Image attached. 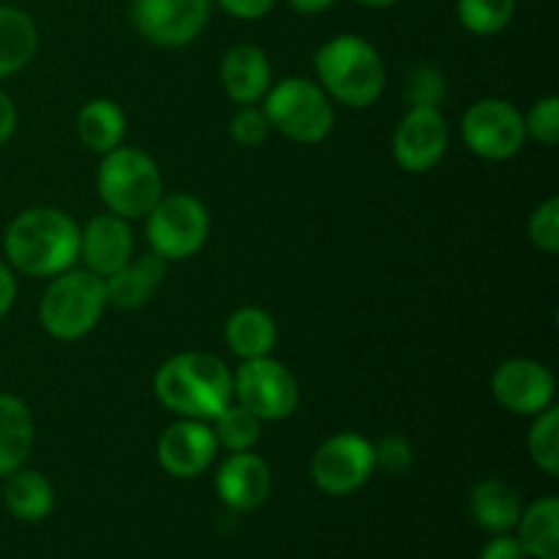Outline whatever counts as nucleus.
Listing matches in <instances>:
<instances>
[{
  "label": "nucleus",
  "mask_w": 559,
  "mask_h": 559,
  "mask_svg": "<svg viewBox=\"0 0 559 559\" xmlns=\"http://www.w3.org/2000/svg\"><path fill=\"white\" fill-rule=\"evenodd\" d=\"M3 251L25 276H58L80 257V227L58 207H27L5 229Z\"/></svg>",
  "instance_id": "1"
},
{
  "label": "nucleus",
  "mask_w": 559,
  "mask_h": 559,
  "mask_svg": "<svg viewBox=\"0 0 559 559\" xmlns=\"http://www.w3.org/2000/svg\"><path fill=\"white\" fill-rule=\"evenodd\" d=\"M153 391L164 407L183 418L213 420L233 404V371L216 355L180 353L158 366Z\"/></svg>",
  "instance_id": "2"
},
{
  "label": "nucleus",
  "mask_w": 559,
  "mask_h": 559,
  "mask_svg": "<svg viewBox=\"0 0 559 559\" xmlns=\"http://www.w3.org/2000/svg\"><path fill=\"white\" fill-rule=\"evenodd\" d=\"M314 66L325 91L349 109L371 107L385 91V63L380 52L353 33L322 44Z\"/></svg>",
  "instance_id": "3"
},
{
  "label": "nucleus",
  "mask_w": 559,
  "mask_h": 559,
  "mask_svg": "<svg viewBox=\"0 0 559 559\" xmlns=\"http://www.w3.org/2000/svg\"><path fill=\"white\" fill-rule=\"evenodd\" d=\"M107 306L102 276L91 271H63L44 289L38 317L49 336L76 342L98 325Z\"/></svg>",
  "instance_id": "4"
},
{
  "label": "nucleus",
  "mask_w": 559,
  "mask_h": 559,
  "mask_svg": "<svg viewBox=\"0 0 559 559\" xmlns=\"http://www.w3.org/2000/svg\"><path fill=\"white\" fill-rule=\"evenodd\" d=\"M98 197L109 213L120 218H145L164 197L162 169L136 147H115L104 153L98 167Z\"/></svg>",
  "instance_id": "5"
},
{
  "label": "nucleus",
  "mask_w": 559,
  "mask_h": 559,
  "mask_svg": "<svg viewBox=\"0 0 559 559\" xmlns=\"http://www.w3.org/2000/svg\"><path fill=\"white\" fill-rule=\"evenodd\" d=\"M262 112L271 120V129L304 145L322 142L336 123L328 93L304 76H287L276 87H267Z\"/></svg>",
  "instance_id": "6"
},
{
  "label": "nucleus",
  "mask_w": 559,
  "mask_h": 559,
  "mask_svg": "<svg viewBox=\"0 0 559 559\" xmlns=\"http://www.w3.org/2000/svg\"><path fill=\"white\" fill-rule=\"evenodd\" d=\"M145 218L151 251L167 262L194 257L211 235V216L205 205L189 194L162 197Z\"/></svg>",
  "instance_id": "7"
},
{
  "label": "nucleus",
  "mask_w": 559,
  "mask_h": 559,
  "mask_svg": "<svg viewBox=\"0 0 559 559\" xmlns=\"http://www.w3.org/2000/svg\"><path fill=\"white\" fill-rule=\"evenodd\" d=\"M233 396L260 420H284L298 409L300 388L293 371L273 358L243 360L233 377Z\"/></svg>",
  "instance_id": "8"
},
{
  "label": "nucleus",
  "mask_w": 559,
  "mask_h": 559,
  "mask_svg": "<svg viewBox=\"0 0 559 559\" xmlns=\"http://www.w3.org/2000/svg\"><path fill=\"white\" fill-rule=\"evenodd\" d=\"M462 134L469 151L489 162H508L527 142L524 115L502 98H480L464 112Z\"/></svg>",
  "instance_id": "9"
},
{
  "label": "nucleus",
  "mask_w": 559,
  "mask_h": 559,
  "mask_svg": "<svg viewBox=\"0 0 559 559\" xmlns=\"http://www.w3.org/2000/svg\"><path fill=\"white\" fill-rule=\"evenodd\" d=\"M374 469V445L360 435L331 437L311 459V480L317 489L333 497H347L364 489Z\"/></svg>",
  "instance_id": "10"
},
{
  "label": "nucleus",
  "mask_w": 559,
  "mask_h": 559,
  "mask_svg": "<svg viewBox=\"0 0 559 559\" xmlns=\"http://www.w3.org/2000/svg\"><path fill=\"white\" fill-rule=\"evenodd\" d=\"M134 25L158 47H186L205 31L211 0H134Z\"/></svg>",
  "instance_id": "11"
},
{
  "label": "nucleus",
  "mask_w": 559,
  "mask_h": 559,
  "mask_svg": "<svg viewBox=\"0 0 559 559\" xmlns=\"http://www.w3.org/2000/svg\"><path fill=\"white\" fill-rule=\"evenodd\" d=\"M491 393L513 415L535 418L555 404L557 382L544 364L533 358H508L491 377Z\"/></svg>",
  "instance_id": "12"
},
{
  "label": "nucleus",
  "mask_w": 559,
  "mask_h": 559,
  "mask_svg": "<svg viewBox=\"0 0 559 559\" xmlns=\"http://www.w3.org/2000/svg\"><path fill=\"white\" fill-rule=\"evenodd\" d=\"M448 151V123L440 107H413L393 134V156L404 173H429Z\"/></svg>",
  "instance_id": "13"
},
{
  "label": "nucleus",
  "mask_w": 559,
  "mask_h": 559,
  "mask_svg": "<svg viewBox=\"0 0 559 559\" xmlns=\"http://www.w3.org/2000/svg\"><path fill=\"white\" fill-rule=\"evenodd\" d=\"M218 453L216 435L205 420L183 418L158 437V464L173 478H197L213 464Z\"/></svg>",
  "instance_id": "14"
},
{
  "label": "nucleus",
  "mask_w": 559,
  "mask_h": 559,
  "mask_svg": "<svg viewBox=\"0 0 559 559\" xmlns=\"http://www.w3.org/2000/svg\"><path fill=\"white\" fill-rule=\"evenodd\" d=\"M273 489L271 467L251 451H238L218 467L216 491L224 506L235 513H249L265 506Z\"/></svg>",
  "instance_id": "15"
},
{
  "label": "nucleus",
  "mask_w": 559,
  "mask_h": 559,
  "mask_svg": "<svg viewBox=\"0 0 559 559\" xmlns=\"http://www.w3.org/2000/svg\"><path fill=\"white\" fill-rule=\"evenodd\" d=\"M131 251H134V238H131L129 222L115 213H102V216L91 218L80 233L82 260H85L87 271L102 278L123 267L131 260Z\"/></svg>",
  "instance_id": "16"
},
{
  "label": "nucleus",
  "mask_w": 559,
  "mask_h": 559,
  "mask_svg": "<svg viewBox=\"0 0 559 559\" xmlns=\"http://www.w3.org/2000/svg\"><path fill=\"white\" fill-rule=\"evenodd\" d=\"M167 276V260L158 254H142L140 260H129L123 267L104 278L107 304L115 309L134 311L145 306Z\"/></svg>",
  "instance_id": "17"
},
{
  "label": "nucleus",
  "mask_w": 559,
  "mask_h": 559,
  "mask_svg": "<svg viewBox=\"0 0 559 559\" xmlns=\"http://www.w3.org/2000/svg\"><path fill=\"white\" fill-rule=\"evenodd\" d=\"M222 85L235 104H254L271 87V63L267 55L254 44H238L224 55Z\"/></svg>",
  "instance_id": "18"
},
{
  "label": "nucleus",
  "mask_w": 559,
  "mask_h": 559,
  "mask_svg": "<svg viewBox=\"0 0 559 559\" xmlns=\"http://www.w3.org/2000/svg\"><path fill=\"white\" fill-rule=\"evenodd\" d=\"M522 511V497L502 478L480 480L469 495V516L480 530L491 535L516 530Z\"/></svg>",
  "instance_id": "19"
},
{
  "label": "nucleus",
  "mask_w": 559,
  "mask_h": 559,
  "mask_svg": "<svg viewBox=\"0 0 559 559\" xmlns=\"http://www.w3.org/2000/svg\"><path fill=\"white\" fill-rule=\"evenodd\" d=\"M36 440V424L22 399L0 393V478L25 467Z\"/></svg>",
  "instance_id": "20"
},
{
  "label": "nucleus",
  "mask_w": 559,
  "mask_h": 559,
  "mask_svg": "<svg viewBox=\"0 0 559 559\" xmlns=\"http://www.w3.org/2000/svg\"><path fill=\"white\" fill-rule=\"evenodd\" d=\"M276 336L278 331L273 317L265 309H257V306L238 309L227 320V328H224L227 347L240 360H254L271 355V349L276 347Z\"/></svg>",
  "instance_id": "21"
},
{
  "label": "nucleus",
  "mask_w": 559,
  "mask_h": 559,
  "mask_svg": "<svg viewBox=\"0 0 559 559\" xmlns=\"http://www.w3.org/2000/svg\"><path fill=\"white\" fill-rule=\"evenodd\" d=\"M38 52V27L25 11L0 5V80L25 69Z\"/></svg>",
  "instance_id": "22"
},
{
  "label": "nucleus",
  "mask_w": 559,
  "mask_h": 559,
  "mask_svg": "<svg viewBox=\"0 0 559 559\" xmlns=\"http://www.w3.org/2000/svg\"><path fill=\"white\" fill-rule=\"evenodd\" d=\"M5 508L20 522H41L55 508V489L38 469H16L5 478Z\"/></svg>",
  "instance_id": "23"
},
{
  "label": "nucleus",
  "mask_w": 559,
  "mask_h": 559,
  "mask_svg": "<svg viewBox=\"0 0 559 559\" xmlns=\"http://www.w3.org/2000/svg\"><path fill=\"white\" fill-rule=\"evenodd\" d=\"M519 544L530 559H559V500L544 497L519 516Z\"/></svg>",
  "instance_id": "24"
},
{
  "label": "nucleus",
  "mask_w": 559,
  "mask_h": 559,
  "mask_svg": "<svg viewBox=\"0 0 559 559\" xmlns=\"http://www.w3.org/2000/svg\"><path fill=\"white\" fill-rule=\"evenodd\" d=\"M76 134L82 145L91 147L93 153H109L120 147L126 136V115L109 98H93L76 115Z\"/></svg>",
  "instance_id": "25"
},
{
  "label": "nucleus",
  "mask_w": 559,
  "mask_h": 559,
  "mask_svg": "<svg viewBox=\"0 0 559 559\" xmlns=\"http://www.w3.org/2000/svg\"><path fill=\"white\" fill-rule=\"evenodd\" d=\"M260 424L262 420L257 418V415H251L246 407H240V404H227V407L213 418V435H216L218 445H224L227 451H251V448L260 442Z\"/></svg>",
  "instance_id": "26"
},
{
  "label": "nucleus",
  "mask_w": 559,
  "mask_h": 559,
  "mask_svg": "<svg viewBox=\"0 0 559 559\" xmlns=\"http://www.w3.org/2000/svg\"><path fill=\"white\" fill-rule=\"evenodd\" d=\"M527 451L535 467L544 469L549 478L559 475V409L551 404L540 415H535V424L527 435Z\"/></svg>",
  "instance_id": "27"
},
{
  "label": "nucleus",
  "mask_w": 559,
  "mask_h": 559,
  "mask_svg": "<svg viewBox=\"0 0 559 559\" xmlns=\"http://www.w3.org/2000/svg\"><path fill=\"white\" fill-rule=\"evenodd\" d=\"M459 22L475 36H495L516 14V0H459Z\"/></svg>",
  "instance_id": "28"
},
{
  "label": "nucleus",
  "mask_w": 559,
  "mask_h": 559,
  "mask_svg": "<svg viewBox=\"0 0 559 559\" xmlns=\"http://www.w3.org/2000/svg\"><path fill=\"white\" fill-rule=\"evenodd\" d=\"M524 129H527V136H533L535 142L555 147L559 142V98L546 96L535 102L527 118H524Z\"/></svg>",
  "instance_id": "29"
},
{
  "label": "nucleus",
  "mask_w": 559,
  "mask_h": 559,
  "mask_svg": "<svg viewBox=\"0 0 559 559\" xmlns=\"http://www.w3.org/2000/svg\"><path fill=\"white\" fill-rule=\"evenodd\" d=\"M229 134L238 145L243 147H257L271 136V120L262 109H257L254 104H243L238 112L229 120Z\"/></svg>",
  "instance_id": "30"
},
{
  "label": "nucleus",
  "mask_w": 559,
  "mask_h": 559,
  "mask_svg": "<svg viewBox=\"0 0 559 559\" xmlns=\"http://www.w3.org/2000/svg\"><path fill=\"white\" fill-rule=\"evenodd\" d=\"M530 240L538 246L546 254H557L559 251V200L551 197L544 205L535 207V213L530 216Z\"/></svg>",
  "instance_id": "31"
},
{
  "label": "nucleus",
  "mask_w": 559,
  "mask_h": 559,
  "mask_svg": "<svg viewBox=\"0 0 559 559\" xmlns=\"http://www.w3.org/2000/svg\"><path fill=\"white\" fill-rule=\"evenodd\" d=\"M407 98L413 107H440L445 98V76L435 66H418L413 69L407 82Z\"/></svg>",
  "instance_id": "32"
},
{
  "label": "nucleus",
  "mask_w": 559,
  "mask_h": 559,
  "mask_svg": "<svg viewBox=\"0 0 559 559\" xmlns=\"http://www.w3.org/2000/svg\"><path fill=\"white\" fill-rule=\"evenodd\" d=\"M374 462L388 475H407L415 464V451L404 437L385 435L374 445Z\"/></svg>",
  "instance_id": "33"
},
{
  "label": "nucleus",
  "mask_w": 559,
  "mask_h": 559,
  "mask_svg": "<svg viewBox=\"0 0 559 559\" xmlns=\"http://www.w3.org/2000/svg\"><path fill=\"white\" fill-rule=\"evenodd\" d=\"M480 559H530L516 535L500 533L480 549Z\"/></svg>",
  "instance_id": "34"
},
{
  "label": "nucleus",
  "mask_w": 559,
  "mask_h": 559,
  "mask_svg": "<svg viewBox=\"0 0 559 559\" xmlns=\"http://www.w3.org/2000/svg\"><path fill=\"white\" fill-rule=\"evenodd\" d=\"M218 5L238 20H262L276 0H218Z\"/></svg>",
  "instance_id": "35"
},
{
  "label": "nucleus",
  "mask_w": 559,
  "mask_h": 559,
  "mask_svg": "<svg viewBox=\"0 0 559 559\" xmlns=\"http://www.w3.org/2000/svg\"><path fill=\"white\" fill-rule=\"evenodd\" d=\"M16 300V278L5 262H0V317H5L11 311Z\"/></svg>",
  "instance_id": "36"
},
{
  "label": "nucleus",
  "mask_w": 559,
  "mask_h": 559,
  "mask_svg": "<svg viewBox=\"0 0 559 559\" xmlns=\"http://www.w3.org/2000/svg\"><path fill=\"white\" fill-rule=\"evenodd\" d=\"M14 131H16V109L14 104H11V98L0 91V145H5V142L11 140Z\"/></svg>",
  "instance_id": "37"
},
{
  "label": "nucleus",
  "mask_w": 559,
  "mask_h": 559,
  "mask_svg": "<svg viewBox=\"0 0 559 559\" xmlns=\"http://www.w3.org/2000/svg\"><path fill=\"white\" fill-rule=\"evenodd\" d=\"M333 3H336V0H289V5H293L295 11H300V14H320V11L331 9Z\"/></svg>",
  "instance_id": "38"
},
{
  "label": "nucleus",
  "mask_w": 559,
  "mask_h": 559,
  "mask_svg": "<svg viewBox=\"0 0 559 559\" xmlns=\"http://www.w3.org/2000/svg\"><path fill=\"white\" fill-rule=\"evenodd\" d=\"M364 5H371V9H388V5H396L399 0H360Z\"/></svg>",
  "instance_id": "39"
}]
</instances>
